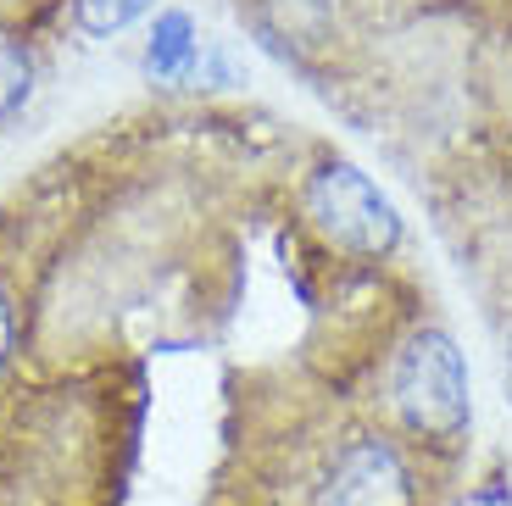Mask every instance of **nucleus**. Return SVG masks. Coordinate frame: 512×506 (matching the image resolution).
I'll list each match as a JSON object with an SVG mask.
<instances>
[{
    "mask_svg": "<svg viewBox=\"0 0 512 506\" xmlns=\"http://www.w3.org/2000/svg\"><path fill=\"white\" fill-rule=\"evenodd\" d=\"M396 406L412 429L440 440L468 429V373L451 334L423 329L407 340V351L396 356Z\"/></svg>",
    "mask_w": 512,
    "mask_h": 506,
    "instance_id": "obj_1",
    "label": "nucleus"
},
{
    "mask_svg": "<svg viewBox=\"0 0 512 506\" xmlns=\"http://www.w3.org/2000/svg\"><path fill=\"white\" fill-rule=\"evenodd\" d=\"M307 206L318 217V228L334 245H346L357 256H384L401 240L396 201L373 184L368 173H357L351 162H329L307 190Z\"/></svg>",
    "mask_w": 512,
    "mask_h": 506,
    "instance_id": "obj_2",
    "label": "nucleus"
},
{
    "mask_svg": "<svg viewBox=\"0 0 512 506\" xmlns=\"http://www.w3.org/2000/svg\"><path fill=\"white\" fill-rule=\"evenodd\" d=\"M318 506H407V468L379 440H357L340 451Z\"/></svg>",
    "mask_w": 512,
    "mask_h": 506,
    "instance_id": "obj_3",
    "label": "nucleus"
},
{
    "mask_svg": "<svg viewBox=\"0 0 512 506\" xmlns=\"http://www.w3.org/2000/svg\"><path fill=\"white\" fill-rule=\"evenodd\" d=\"M195 67V28L184 12H167L156 17V34H151V51H145V73L151 78H184Z\"/></svg>",
    "mask_w": 512,
    "mask_h": 506,
    "instance_id": "obj_4",
    "label": "nucleus"
},
{
    "mask_svg": "<svg viewBox=\"0 0 512 506\" xmlns=\"http://www.w3.org/2000/svg\"><path fill=\"white\" fill-rule=\"evenodd\" d=\"M156 0H78V23L90 34H117V28L140 23Z\"/></svg>",
    "mask_w": 512,
    "mask_h": 506,
    "instance_id": "obj_5",
    "label": "nucleus"
},
{
    "mask_svg": "<svg viewBox=\"0 0 512 506\" xmlns=\"http://www.w3.org/2000/svg\"><path fill=\"white\" fill-rule=\"evenodd\" d=\"M28 78H34V67H28V51L17 45V39L0 34V117L17 112V106L28 101Z\"/></svg>",
    "mask_w": 512,
    "mask_h": 506,
    "instance_id": "obj_6",
    "label": "nucleus"
},
{
    "mask_svg": "<svg viewBox=\"0 0 512 506\" xmlns=\"http://www.w3.org/2000/svg\"><path fill=\"white\" fill-rule=\"evenodd\" d=\"M6 340H12V312H6V295H0V356H6Z\"/></svg>",
    "mask_w": 512,
    "mask_h": 506,
    "instance_id": "obj_7",
    "label": "nucleus"
},
{
    "mask_svg": "<svg viewBox=\"0 0 512 506\" xmlns=\"http://www.w3.org/2000/svg\"><path fill=\"white\" fill-rule=\"evenodd\" d=\"M507 401H512V340H507Z\"/></svg>",
    "mask_w": 512,
    "mask_h": 506,
    "instance_id": "obj_8",
    "label": "nucleus"
}]
</instances>
